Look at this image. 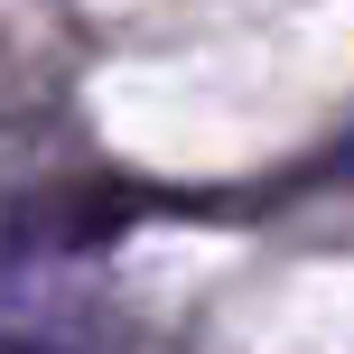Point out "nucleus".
Returning <instances> with one entry per match:
<instances>
[{
  "mask_svg": "<svg viewBox=\"0 0 354 354\" xmlns=\"http://www.w3.org/2000/svg\"><path fill=\"white\" fill-rule=\"evenodd\" d=\"M0 354H47V345H10V336H0Z\"/></svg>",
  "mask_w": 354,
  "mask_h": 354,
  "instance_id": "obj_1",
  "label": "nucleus"
}]
</instances>
